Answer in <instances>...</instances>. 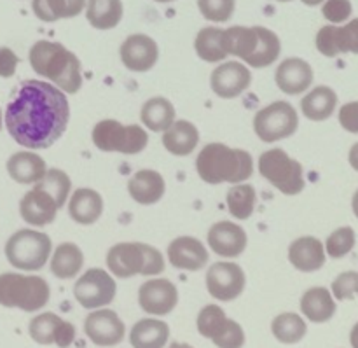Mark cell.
I'll return each mask as SVG.
<instances>
[{
	"instance_id": "18",
	"label": "cell",
	"mask_w": 358,
	"mask_h": 348,
	"mask_svg": "<svg viewBox=\"0 0 358 348\" xmlns=\"http://www.w3.org/2000/svg\"><path fill=\"white\" fill-rule=\"evenodd\" d=\"M122 65L133 72H147L156 65L159 58V48L156 41L145 34L129 35L121 46Z\"/></svg>"
},
{
	"instance_id": "9",
	"label": "cell",
	"mask_w": 358,
	"mask_h": 348,
	"mask_svg": "<svg viewBox=\"0 0 358 348\" xmlns=\"http://www.w3.org/2000/svg\"><path fill=\"white\" fill-rule=\"evenodd\" d=\"M299 116L289 102H273L254 118L255 135L266 144L289 139L297 132Z\"/></svg>"
},
{
	"instance_id": "46",
	"label": "cell",
	"mask_w": 358,
	"mask_h": 348,
	"mask_svg": "<svg viewBox=\"0 0 358 348\" xmlns=\"http://www.w3.org/2000/svg\"><path fill=\"white\" fill-rule=\"evenodd\" d=\"M17 63H20V58L13 49L0 48V77H3V79L13 77L16 74Z\"/></svg>"
},
{
	"instance_id": "40",
	"label": "cell",
	"mask_w": 358,
	"mask_h": 348,
	"mask_svg": "<svg viewBox=\"0 0 358 348\" xmlns=\"http://www.w3.org/2000/svg\"><path fill=\"white\" fill-rule=\"evenodd\" d=\"M35 188L49 193L52 196V200L56 202V205H58V209H62L66 203V196L70 195L72 182H70V177L65 172L58 170V168H52V170L45 172V175L35 184Z\"/></svg>"
},
{
	"instance_id": "19",
	"label": "cell",
	"mask_w": 358,
	"mask_h": 348,
	"mask_svg": "<svg viewBox=\"0 0 358 348\" xmlns=\"http://www.w3.org/2000/svg\"><path fill=\"white\" fill-rule=\"evenodd\" d=\"M247 233L241 226L231 221L215 223L208 231V245L217 256L238 258L247 249Z\"/></svg>"
},
{
	"instance_id": "42",
	"label": "cell",
	"mask_w": 358,
	"mask_h": 348,
	"mask_svg": "<svg viewBox=\"0 0 358 348\" xmlns=\"http://www.w3.org/2000/svg\"><path fill=\"white\" fill-rule=\"evenodd\" d=\"M199 13L213 23H226L231 20L236 0H198Z\"/></svg>"
},
{
	"instance_id": "24",
	"label": "cell",
	"mask_w": 358,
	"mask_h": 348,
	"mask_svg": "<svg viewBox=\"0 0 358 348\" xmlns=\"http://www.w3.org/2000/svg\"><path fill=\"white\" fill-rule=\"evenodd\" d=\"M128 191L138 205H154L164 196L166 184L159 172L140 170L129 179Z\"/></svg>"
},
{
	"instance_id": "45",
	"label": "cell",
	"mask_w": 358,
	"mask_h": 348,
	"mask_svg": "<svg viewBox=\"0 0 358 348\" xmlns=\"http://www.w3.org/2000/svg\"><path fill=\"white\" fill-rule=\"evenodd\" d=\"M339 125L350 133H358V102L345 104L339 111Z\"/></svg>"
},
{
	"instance_id": "35",
	"label": "cell",
	"mask_w": 358,
	"mask_h": 348,
	"mask_svg": "<svg viewBox=\"0 0 358 348\" xmlns=\"http://www.w3.org/2000/svg\"><path fill=\"white\" fill-rule=\"evenodd\" d=\"M259 44L257 28L231 27L224 30V48L227 55H233L247 62Z\"/></svg>"
},
{
	"instance_id": "37",
	"label": "cell",
	"mask_w": 358,
	"mask_h": 348,
	"mask_svg": "<svg viewBox=\"0 0 358 348\" xmlns=\"http://www.w3.org/2000/svg\"><path fill=\"white\" fill-rule=\"evenodd\" d=\"M259 34V44L255 51L252 53L250 58L247 60V65L254 67V69H262V67H269L276 62L282 51V44L275 32H271L266 27H255Z\"/></svg>"
},
{
	"instance_id": "48",
	"label": "cell",
	"mask_w": 358,
	"mask_h": 348,
	"mask_svg": "<svg viewBox=\"0 0 358 348\" xmlns=\"http://www.w3.org/2000/svg\"><path fill=\"white\" fill-rule=\"evenodd\" d=\"M350 342H352L353 348H358V322L355 324V328L352 329V335H350Z\"/></svg>"
},
{
	"instance_id": "17",
	"label": "cell",
	"mask_w": 358,
	"mask_h": 348,
	"mask_svg": "<svg viewBox=\"0 0 358 348\" xmlns=\"http://www.w3.org/2000/svg\"><path fill=\"white\" fill-rule=\"evenodd\" d=\"M210 84L217 97L226 98H236L248 90L252 84V74L247 65L240 62H226L222 65L217 67L210 77Z\"/></svg>"
},
{
	"instance_id": "52",
	"label": "cell",
	"mask_w": 358,
	"mask_h": 348,
	"mask_svg": "<svg viewBox=\"0 0 358 348\" xmlns=\"http://www.w3.org/2000/svg\"><path fill=\"white\" fill-rule=\"evenodd\" d=\"M156 2H161V4H166V2H173V0H156Z\"/></svg>"
},
{
	"instance_id": "28",
	"label": "cell",
	"mask_w": 358,
	"mask_h": 348,
	"mask_svg": "<svg viewBox=\"0 0 358 348\" xmlns=\"http://www.w3.org/2000/svg\"><path fill=\"white\" fill-rule=\"evenodd\" d=\"M301 312L308 321L315 324H324L331 321L336 314V303L332 300L331 291L325 287H313L306 291L301 298Z\"/></svg>"
},
{
	"instance_id": "25",
	"label": "cell",
	"mask_w": 358,
	"mask_h": 348,
	"mask_svg": "<svg viewBox=\"0 0 358 348\" xmlns=\"http://www.w3.org/2000/svg\"><path fill=\"white\" fill-rule=\"evenodd\" d=\"M7 172L10 179L20 184H37L48 172L45 161L38 154L30 151H21L13 154L7 161Z\"/></svg>"
},
{
	"instance_id": "14",
	"label": "cell",
	"mask_w": 358,
	"mask_h": 348,
	"mask_svg": "<svg viewBox=\"0 0 358 348\" xmlns=\"http://www.w3.org/2000/svg\"><path fill=\"white\" fill-rule=\"evenodd\" d=\"M138 303L145 314L163 317L177 307L178 291L168 279L147 280L138 291Z\"/></svg>"
},
{
	"instance_id": "32",
	"label": "cell",
	"mask_w": 358,
	"mask_h": 348,
	"mask_svg": "<svg viewBox=\"0 0 358 348\" xmlns=\"http://www.w3.org/2000/svg\"><path fill=\"white\" fill-rule=\"evenodd\" d=\"M86 18L96 30H110L122 20L121 0H86Z\"/></svg>"
},
{
	"instance_id": "3",
	"label": "cell",
	"mask_w": 358,
	"mask_h": 348,
	"mask_svg": "<svg viewBox=\"0 0 358 348\" xmlns=\"http://www.w3.org/2000/svg\"><path fill=\"white\" fill-rule=\"evenodd\" d=\"M196 170L206 184H241L254 174V160L247 151L213 142L198 154Z\"/></svg>"
},
{
	"instance_id": "36",
	"label": "cell",
	"mask_w": 358,
	"mask_h": 348,
	"mask_svg": "<svg viewBox=\"0 0 358 348\" xmlns=\"http://www.w3.org/2000/svg\"><path fill=\"white\" fill-rule=\"evenodd\" d=\"M196 53L208 63H219L226 60L227 53L224 48V30L217 27H206L199 30L194 41Z\"/></svg>"
},
{
	"instance_id": "41",
	"label": "cell",
	"mask_w": 358,
	"mask_h": 348,
	"mask_svg": "<svg viewBox=\"0 0 358 348\" xmlns=\"http://www.w3.org/2000/svg\"><path fill=\"white\" fill-rule=\"evenodd\" d=\"M355 242L357 238H355V231H353V228L350 226L339 228V230H336L334 233L327 238L325 251H327V254L331 256L332 259H341L353 251Z\"/></svg>"
},
{
	"instance_id": "27",
	"label": "cell",
	"mask_w": 358,
	"mask_h": 348,
	"mask_svg": "<svg viewBox=\"0 0 358 348\" xmlns=\"http://www.w3.org/2000/svg\"><path fill=\"white\" fill-rule=\"evenodd\" d=\"M101 212H103V200H101L100 193H96L94 189H77L70 198L69 214L76 223L90 226L100 219Z\"/></svg>"
},
{
	"instance_id": "34",
	"label": "cell",
	"mask_w": 358,
	"mask_h": 348,
	"mask_svg": "<svg viewBox=\"0 0 358 348\" xmlns=\"http://www.w3.org/2000/svg\"><path fill=\"white\" fill-rule=\"evenodd\" d=\"M31 9L38 20L45 23L76 18L86 9V0H34Z\"/></svg>"
},
{
	"instance_id": "39",
	"label": "cell",
	"mask_w": 358,
	"mask_h": 348,
	"mask_svg": "<svg viewBox=\"0 0 358 348\" xmlns=\"http://www.w3.org/2000/svg\"><path fill=\"white\" fill-rule=\"evenodd\" d=\"M271 331L280 343L294 345L306 336L308 326L304 319L297 314H282L273 321Z\"/></svg>"
},
{
	"instance_id": "6",
	"label": "cell",
	"mask_w": 358,
	"mask_h": 348,
	"mask_svg": "<svg viewBox=\"0 0 358 348\" xmlns=\"http://www.w3.org/2000/svg\"><path fill=\"white\" fill-rule=\"evenodd\" d=\"M52 245L51 238L35 230H20L7 240L6 258L14 268L37 272L49 261Z\"/></svg>"
},
{
	"instance_id": "31",
	"label": "cell",
	"mask_w": 358,
	"mask_h": 348,
	"mask_svg": "<svg viewBox=\"0 0 358 348\" xmlns=\"http://www.w3.org/2000/svg\"><path fill=\"white\" fill-rule=\"evenodd\" d=\"M84 265V254L76 244L72 242H65L59 244L52 252L51 259V273L56 279L69 280L79 275L80 268Z\"/></svg>"
},
{
	"instance_id": "26",
	"label": "cell",
	"mask_w": 358,
	"mask_h": 348,
	"mask_svg": "<svg viewBox=\"0 0 358 348\" xmlns=\"http://www.w3.org/2000/svg\"><path fill=\"white\" fill-rule=\"evenodd\" d=\"M163 146L173 156H189L199 144V132L191 121L178 119L163 132Z\"/></svg>"
},
{
	"instance_id": "23",
	"label": "cell",
	"mask_w": 358,
	"mask_h": 348,
	"mask_svg": "<svg viewBox=\"0 0 358 348\" xmlns=\"http://www.w3.org/2000/svg\"><path fill=\"white\" fill-rule=\"evenodd\" d=\"M289 261L299 272H318L325 265L324 244L315 237L297 238L289 247Z\"/></svg>"
},
{
	"instance_id": "12",
	"label": "cell",
	"mask_w": 358,
	"mask_h": 348,
	"mask_svg": "<svg viewBox=\"0 0 358 348\" xmlns=\"http://www.w3.org/2000/svg\"><path fill=\"white\" fill-rule=\"evenodd\" d=\"M245 284V272L236 263H215L206 273V289L210 296L224 303L236 300L243 293Z\"/></svg>"
},
{
	"instance_id": "8",
	"label": "cell",
	"mask_w": 358,
	"mask_h": 348,
	"mask_svg": "<svg viewBox=\"0 0 358 348\" xmlns=\"http://www.w3.org/2000/svg\"><path fill=\"white\" fill-rule=\"evenodd\" d=\"M262 177L287 196L299 195L304 189L303 165L292 160L283 149H269L259 158Z\"/></svg>"
},
{
	"instance_id": "7",
	"label": "cell",
	"mask_w": 358,
	"mask_h": 348,
	"mask_svg": "<svg viewBox=\"0 0 358 348\" xmlns=\"http://www.w3.org/2000/svg\"><path fill=\"white\" fill-rule=\"evenodd\" d=\"M93 144L103 153L138 154L149 144V135L138 125H121L115 119H103L91 133Z\"/></svg>"
},
{
	"instance_id": "33",
	"label": "cell",
	"mask_w": 358,
	"mask_h": 348,
	"mask_svg": "<svg viewBox=\"0 0 358 348\" xmlns=\"http://www.w3.org/2000/svg\"><path fill=\"white\" fill-rule=\"evenodd\" d=\"M140 119L150 132H166L175 123V107L168 98L154 97L143 104Z\"/></svg>"
},
{
	"instance_id": "22",
	"label": "cell",
	"mask_w": 358,
	"mask_h": 348,
	"mask_svg": "<svg viewBox=\"0 0 358 348\" xmlns=\"http://www.w3.org/2000/svg\"><path fill=\"white\" fill-rule=\"evenodd\" d=\"M58 205L49 193L34 188L21 198L20 214L31 226H48L56 219Z\"/></svg>"
},
{
	"instance_id": "51",
	"label": "cell",
	"mask_w": 358,
	"mask_h": 348,
	"mask_svg": "<svg viewBox=\"0 0 358 348\" xmlns=\"http://www.w3.org/2000/svg\"><path fill=\"white\" fill-rule=\"evenodd\" d=\"M170 348H194V347H191V345H187V343H171L170 345Z\"/></svg>"
},
{
	"instance_id": "49",
	"label": "cell",
	"mask_w": 358,
	"mask_h": 348,
	"mask_svg": "<svg viewBox=\"0 0 358 348\" xmlns=\"http://www.w3.org/2000/svg\"><path fill=\"white\" fill-rule=\"evenodd\" d=\"M352 207H353V214H355V216H357V219H358V191L355 193V195H353V202H352Z\"/></svg>"
},
{
	"instance_id": "21",
	"label": "cell",
	"mask_w": 358,
	"mask_h": 348,
	"mask_svg": "<svg viewBox=\"0 0 358 348\" xmlns=\"http://www.w3.org/2000/svg\"><path fill=\"white\" fill-rule=\"evenodd\" d=\"M276 86L287 95H301L310 90L313 83V69L301 58H287L278 65L275 74Z\"/></svg>"
},
{
	"instance_id": "13",
	"label": "cell",
	"mask_w": 358,
	"mask_h": 348,
	"mask_svg": "<svg viewBox=\"0 0 358 348\" xmlns=\"http://www.w3.org/2000/svg\"><path fill=\"white\" fill-rule=\"evenodd\" d=\"M28 333H30L31 340L38 345L66 348L76 340V328L70 322L59 319L56 314H51V312H45V314L31 319Z\"/></svg>"
},
{
	"instance_id": "20",
	"label": "cell",
	"mask_w": 358,
	"mask_h": 348,
	"mask_svg": "<svg viewBox=\"0 0 358 348\" xmlns=\"http://www.w3.org/2000/svg\"><path fill=\"white\" fill-rule=\"evenodd\" d=\"M168 261L177 270L199 272L208 263V251L198 238L178 237L168 245Z\"/></svg>"
},
{
	"instance_id": "29",
	"label": "cell",
	"mask_w": 358,
	"mask_h": 348,
	"mask_svg": "<svg viewBox=\"0 0 358 348\" xmlns=\"http://www.w3.org/2000/svg\"><path fill=\"white\" fill-rule=\"evenodd\" d=\"M338 107V95L329 86H317L301 100V111L310 121H325Z\"/></svg>"
},
{
	"instance_id": "53",
	"label": "cell",
	"mask_w": 358,
	"mask_h": 348,
	"mask_svg": "<svg viewBox=\"0 0 358 348\" xmlns=\"http://www.w3.org/2000/svg\"><path fill=\"white\" fill-rule=\"evenodd\" d=\"M0 130H2V112H0Z\"/></svg>"
},
{
	"instance_id": "11",
	"label": "cell",
	"mask_w": 358,
	"mask_h": 348,
	"mask_svg": "<svg viewBox=\"0 0 358 348\" xmlns=\"http://www.w3.org/2000/svg\"><path fill=\"white\" fill-rule=\"evenodd\" d=\"M115 280L101 268L87 270L73 286V296L79 305L87 310L107 307L115 298Z\"/></svg>"
},
{
	"instance_id": "38",
	"label": "cell",
	"mask_w": 358,
	"mask_h": 348,
	"mask_svg": "<svg viewBox=\"0 0 358 348\" xmlns=\"http://www.w3.org/2000/svg\"><path fill=\"white\" fill-rule=\"evenodd\" d=\"M255 200H257L255 188L250 184H234L226 196L229 214L240 221L248 219L254 214Z\"/></svg>"
},
{
	"instance_id": "2",
	"label": "cell",
	"mask_w": 358,
	"mask_h": 348,
	"mask_svg": "<svg viewBox=\"0 0 358 348\" xmlns=\"http://www.w3.org/2000/svg\"><path fill=\"white\" fill-rule=\"evenodd\" d=\"M28 60L34 72L52 81L63 93L73 95L83 86L79 58L59 42H35Z\"/></svg>"
},
{
	"instance_id": "5",
	"label": "cell",
	"mask_w": 358,
	"mask_h": 348,
	"mask_svg": "<svg viewBox=\"0 0 358 348\" xmlns=\"http://www.w3.org/2000/svg\"><path fill=\"white\" fill-rule=\"evenodd\" d=\"M51 289L42 277L2 273L0 275V305L6 308H20L23 312H37L49 303Z\"/></svg>"
},
{
	"instance_id": "50",
	"label": "cell",
	"mask_w": 358,
	"mask_h": 348,
	"mask_svg": "<svg viewBox=\"0 0 358 348\" xmlns=\"http://www.w3.org/2000/svg\"><path fill=\"white\" fill-rule=\"evenodd\" d=\"M325 2V0H303V4H306V6L313 7V6H318V4Z\"/></svg>"
},
{
	"instance_id": "15",
	"label": "cell",
	"mask_w": 358,
	"mask_h": 348,
	"mask_svg": "<svg viewBox=\"0 0 358 348\" xmlns=\"http://www.w3.org/2000/svg\"><path fill=\"white\" fill-rule=\"evenodd\" d=\"M84 333L98 347H115L124 340V322L112 310H94L84 322Z\"/></svg>"
},
{
	"instance_id": "1",
	"label": "cell",
	"mask_w": 358,
	"mask_h": 348,
	"mask_svg": "<svg viewBox=\"0 0 358 348\" xmlns=\"http://www.w3.org/2000/svg\"><path fill=\"white\" fill-rule=\"evenodd\" d=\"M70 119L66 95L44 81H24L6 109V128L27 149H48L65 133Z\"/></svg>"
},
{
	"instance_id": "4",
	"label": "cell",
	"mask_w": 358,
	"mask_h": 348,
	"mask_svg": "<svg viewBox=\"0 0 358 348\" xmlns=\"http://www.w3.org/2000/svg\"><path fill=\"white\" fill-rule=\"evenodd\" d=\"M107 266L112 275L131 279L135 275H161L164 272V258L156 247L138 242L115 244L107 252Z\"/></svg>"
},
{
	"instance_id": "10",
	"label": "cell",
	"mask_w": 358,
	"mask_h": 348,
	"mask_svg": "<svg viewBox=\"0 0 358 348\" xmlns=\"http://www.w3.org/2000/svg\"><path fill=\"white\" fill-rule=\"evenodd\" d=\"M199 335L210 338L219 348H243L245 333L238 322L226 317V312L217 305H206L198 315Z\"/></svg>"
},
{
	"instance_id": "47",
	"label": "cell",
	"mask_w": 358,
	"mask_h": 348,
	"mask_svg": "<svg viewBox=\"0 0 358 348\" xmlns=\"http://www.w3.org/2000/svg\"><path fill=\"white\" fill-rule=\"evenodd\" d=\"M348 161H350V165H352L353 170L358 172V142L355 144V146L352 147V149H350Z\"/></svg>"
},
{
	"instance_id": "30",
	"label": "cell",
	"mask_w": 358,
	"mask_h": 348,
	"mask_svg": "<svg viewBox=\"0 0 358 348\" xmlns=\"http://www.w3.org/2000/svg\"><path fill=\"white\" fill-rule=\"evenodd\" d=\"M168 338L170 328L166 322L157 319H142L129 333V343L133 348H164Z\"/></svg>"
},
{
	"instance_id": "54",
	"label": "cell",
	"mask_w": 358,
	"mask_h": 348,
	"mask_svg": "<svg viewBox=\"0 0 358 348\" xmlns=\"http://www.w3.org/2000/svg\"><path fill=\"white\" fill-rule=\"evenodd\" d=\"M276 2H290V0H276Z\"/></svg>"
},
{
	"instance_id": "16",
	"label": "cell",
	"mask_w": 358,
	"mask_h": 348,
	"mask_svg": "<svg viewBox=\"0 0 358 348\" xmlns=\"http://www.w3.org/2000/svg\"><path fill=\"white\" fill-rule=\"evenodd\" d=\"M317 49L327 58H334L341 53L358 55V18L346 23L345 27H336V25L322 27L317 34Z\"/></svg>"
},
{
	"instance_id": "44",
	"label": "cell",
	"mask_w": 358,
	"mask_h": 348,
	"mask_svg": "<svg viewBox=\"0 0 358 348\" xmlns=\"http://www.w3.org/2000/svg\"><path fill=\"white\" fill-rule=\"evenodd\" d=\"M352 13L353 7L350 0H325L322 7V14L331 23H345L350 20Z\"/></svg>"
},
{
	"instance_id": "43",
	"label": "cell",
	"mask_w": 358,
	"mask_h": 348,
	"mask_svg": "<svg viewBox=\"0 0 358 348\" xmlns=\"http://www.w3.org/2000/svg\"><path fill=\"white\" fill-rule=\"evenodd\" d=\"M332 294L336 300L346 301L358 298V272H345L332 282Z\"/></svg>"
}]
</instances>
